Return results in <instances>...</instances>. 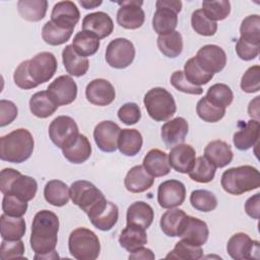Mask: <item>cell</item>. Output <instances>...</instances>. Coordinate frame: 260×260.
I'll list each match as a JSON object with an SVG mask.
<instances>
[{
	"instance_id": "816d5d0a",
	"label": "cell",
	"mask_w": 260,
	"mask_h": 260,
	"mask_svg": "<svg viewBox=\"0 0 260 260\" xmlns=\"http://www.w3.org/2000/svg\"><path fill=\"white\" fill-rule=\"evenodd\" d=\"M241 88L247 93H254L260 90V66L249 67L241 78Z\"/></svg>"
},
{
	"instance_id": "8d00e7d4",
	"label": "cell",
	"mask_w": 260,
	"mask_h": 260,
	"mask_svg": "<svg viewBox=\"0 0 260 260\" xmlns=\"http://www.w3.org/2000/svg\"><path fill=\"white\" fill-rule=\"evenodd\" d=\"M48 9V1L46 0H19L17 2V10L19 15L27 21L36 22L42 20Z\"/></svg>"
},
{
	"instance_id": "30bf717a",
	"label": "cell",
	"mask_w": 260,
	"mask_h": 260,
	"mask_svg": "<svg viewBox=\"0 0 260 260\" xmlns=\"http://www.w3.org/2000/svg\"><path fill=\"white\" fill-rule=\"evenodd\" d=\"M105 57L111 67L116 69L127 68L135 58L134 45L125 38L114 39L107 46Z\"/></svg>"
},
{
	"instance_id": "3957f363",
	"label": "cell",
	"mask_w": 260,
	"mask_h": 260,
	"mask_svg": "<svg viewBox=\"0 0 260 260\" xmlns=\"http://www.w3.org/2000/svg\"><path fill=\"white\" fill-rule=\"evenodd\" d=\"M220 184L225 192L239 196L260 187V174L248 165L231 168L222 173Z\"/></svg>"
},
{
	"instance_id": "4fadbf2b",
	"label": "cell",
	"mask_w": 260,
	"mask_h": 260,
	"mask_svg": "<svg viewBox=\"0 0 260 260\" xmlns=\"http://www.w3.org/2000/svg\"><path fill=\"white\" fill-rule=\"evenodd\" d=\"M226 251L228 254L235 260L258 258L259 242L252 240L245 233H237L228 241Z\"/></svg>"
},
{
	"instance_id": "e0dca14e",
	"label": "cell",
	"mask_w": 260,
	"mask_h": 260,
	"mask_svg": "<svg viewBox=\"0 0 260 260\" xmlns=\"http://www.w3.org/2000/svg\"><path fill=\"white\" fill-rule=\"evenodd\" d=\"M47 91L58 106H66L75 101L77 85L71 76L61 75L49 84Z\"/></svg>"
},
{
	"instance_id": "b9f144b4",
	"label": "cell",
	"mask_w": 260,
	"mask_h": 260,
	"mask_svg": "<svg viewBox=\"0 0 260 260\" xmlns=\"http://www.w3.org/2000/svg\"><path fill=\"white\" fill-rule=\"evenodd\" d=\"M205 98L212 105L225 109L233 103L234 93L228 84L215 83L207 89Z\"/></svg>"
},
{
	"instance_id": "9f6ffc18",
	"label": "cell",
	"mask_w": 260,
	"mask_h": 260,
	"mask_svg": "<svg viewBox=\"0 0 260 260\" xmlns=\"http://www.w3.org/2000/svg\"><path fill=\"white\" fill-rule=\"evenodd\" d=\"M13 79L15 84L21 89H31L38 86L28 73V60L22 61L16 67L13 73Z\"/></svg>"
},
{
	"instance_id": "e7e4bbea",
	"label": "cell",
	"mask_w": 260,
	"mask_h": 260,
	"mask_svg": "<svg viewBox=\"0 0 260 260\" xmlns=\"http://www.w3.org/2000/svg\"><path fill=\"white\" fill-rule=\"evenodd\" d=\"M103 2L102 1H87V0H80L79 4L84 8V9H93L98 6H100Z\"/></svg>"
},
{
	"instance_id": "4316f807",
	"label": "cell",
	"mask_w": 260,
	"mask_h": 260,
	"mask_svg": "<svg viewBox=\"0 0 260 260\" xmlns=\"http://www.w3.org/2000/svg\"><path fill=\"white\" fill-rule=\"evenodd\" d=\"M154 217L152 207L144 201H135L127 209L126 221L127 224H135L144 230H147Z\"/></svg>"
},
{
	"instance_id": "ba28073f",
	"label": "cell",
	"mask_w": 260,
	"mask_h": 260,
	"mask_svg": "<svg viewBox=\"0 0 260 260\" xmlns=\"http://www.w3.org/2000/svg\"><path fill=\"white\" fill-rule=\"evenodd\" d=\"M152 17V28L158 36L175 31L178 24V13L182 10V2L175 0H158Z\"/></svg>"
},
{
	"instance_id": "52a82bcc",
	"label": "cell",
	"mask_w": 260,
	"mask_h": 260,
	"mask_svg": "<svg viewBox=\"0 0 260 260\" xmlns=\"http://www.w3.org/2000/svg\"><path fill=\"white\" fill-rule=\"evenodd\" d=\"M143 104L149 117L157 122L169 120L177 111L172 93L164 87L149 89L144 95Z\"/></svg>"
},
{
	"instance_id": "83f0119b",
	"label": "cell",
	"mask_w": 260,
	"mask_h": 260,
	"mask_svg": "<svg viewBox=\"0 0 260 260\" xmlns=\"http://www.w3.org/2000/svg\"><path fill=\"white\" fill-rule=\"evenodd\" d=\"M142 166L152 177H164L171 171L168 154L157 148L150 149L145 154Z\"/></svg>"
},
{
	"instance_id": "d6986e66",
	"label": "cell",
	"mask_w": 260,
	"mask_h": 260,
	"mask_svg": "<svg viewBox=\"0 0 260 260\" xmlns=\"http://www.w3.org/2000/svg\"><path fill=\"white\" fill-rule=\"evenodd\" d=\"M86 100L95 106L105 107L112 104L116 98V91L113 84L104 78L91 80L85 88Z\"/></svg>"
},
{
	"instance_id": "8fae6325",
	"label": "cell",
	"mask_w": 260,
	"mask_h": 260,
	"mask_svg": "<svg viewBox=\"0 0 260 260\" xmlns=\"http://www.w3.org/2000/svg\"><path fill=\"white\" fill-rule=\"evenodd\" d=\"M58 62L51 52H41L28 60V73L38 84L49 81L57 71Z\"/></svg>"
},
{
	"instance_id": "e575fe53",
	"label": "cell",
	"mask_w": 260,
	"mask_h": 260,
	"mask_svg": "<svg viewBox=\"0 0 260 260\" xmlns=\"http://www.w3.org/2000/svg\"><path fill=\"white\" fill-rule=\"evenodd\" d=\"M44 197L51 205L61 207L68 203L70 198V189L63 181L51 180L45 185Z\"/></svg>"
},
{
	"instance_id": "f907efd6",
	"label": "cell",
	"mask_w": 260,
	"mask_h": 260,
	"mask_svg": "<svg viewBox=\"0 0 260 260\" xmlns=\"http://www.w3.org/2000/svg\"><path fill=\"white\" fill-rule=\"evenodd\" d=\"M203 13L211 20H223L231 13V3L226 0L217 1H203L202 9Z\"/></svg>"
},
{
	"instance_id": "c3c4849f",
	"label": "cell",
	"mask_w": 260,
	"mask_h": 260,
	"mask_svg": "<svg viewBox=\"0 0 260 260\" xmlns=\"http://www.w3.org/2000/svg\"><path fill=\"white\" fill-rule=\"evenodd\" d=\"M191 25L195 32L203 37H211L217 30V23L209 19L201 9H197L192 13Z\"/></svg>"
},
{
	"instance_id": "7dc6e473",
	"label": "cell",
	"mask_w": 260,
	"mask_h": 260,
	"mask_svg": "<svg viewBox=\"0 0 260 260\" xmlns=\"http://www.w3.org/2000/svg\"><path fill=\"white\" fill-rule=\"evenodd\" d=\"M196 113L198 117L204 122L215 123L224 117L225 109L212 105L204 96L198 101L196 106Z\"/></svg>"
},
{
	"instance_id": "6125c7cd",
	"label": "cell",
	"mask_w": 260,
	"mask_h": 260,
	"mask_svg": "<svg viewBox=\"0 0 260 260\" xmlns=\"http://www.w3.org/2000/svg\"><path fill=\"white\" fill-rule=\"evenodd\" d=\"M155 256L150 249L140 247L129 255V259H154Z\"/></svg>"
},
{
	"instance_id": "ffe728a7",
	"label": "cell",
	"mask_w": 260,
	"mask_h": 260,
	"mask_svg": "<svg viewBox=\"0 0 260 260\" xmlns=\"http://www.w3.org/2000/svg\"><path fill=\"white\" fill-rule=\"evenodd\" d=\"M79 18L80 12L76 4L72 1L57 2L52 9L51 21L62 28L73 30Z\"/></svg>"
},
{
	"instance_id": "94428289",
	"label": "cell",
	"mask_w": 260,
	"mask_h": 260,
	"mask_svg": "<svg viewBox=\"0 0 260 260\" xmlns=\"http://www.w3.org/2000/svg\"><path fill=\"white\" fill-rule=\"evenodd\" d=\"M245 211L246 213L254 218H259V212H260V193H256L255 195L251 196L247 199L245 203Z\"/></svg>"
},
{
	"instance_id": "f1b7e54d",
	"label": "cell",
	"mask_w": 260,
	"mask_h": 260,
	"mask_svg": "<svg viewBox=\"0 0 260 260\" xmlns=\"http://www.w3.org/2000/svg\"><path fill=\"white\" fill-rule=\"evenodd\" d=\"M62 62L67 73L72 76H83L89 67L87 58L82 57L76 53L72 45H67L62 51Z\"/></svg>"
},
{
	"instance_id": "9a60e30c",
	"label": "cell",
	"mask_w": 260,
	"mask_h": 260,
	"mask_svg": "<svg viewBox=\"0 0 260 260\" xmlns=\"http://www.w3.org/2000/svg\"><path fill=\"white\" fill-rule=\"evenodd\" d=\"M185 198L186 188L179 180L164 181L157 188V202L162 208H176L183 204Z\"/></svg>"
},
{
	"instance_id": "f546056e",
	"label": "cell",
	"mask_w": 260,
	"mask_h": 260,
	"mask_svg": "<svg viewBox=\"0 0 260 260\" xmlns=\"http://www.w3.org/2000/svg\"><path fill=\"white\" fill-rule=\"evenodd\" d=\"M90 222L100 231L108 232L117 223L119 218L118 206L108 201L101 209L88 216Z\"/></svg>"
},
{
	"instance_id": "7c38bea8",
	"label": "cell",
	"mask_w": 260,
	"mask_h": 260,
	"mask_svg": "<svg viewBox=\"0 0 260 260\" xmlns=\"http://www.w3.org/2000/svg\"><path fill=\"white\" fill-rule=\"evenodd\" d=\"M209 230L206 222L200 218L186 215L183 219L178 236L187 244L193 246H202L207 242Z\"/></svg>"
},
{
	"instance_id": "4dcf8cb0",
	"label": "cell",
	"mask_w": 260,
	"mask_h": 260,
	"mask_svg": "<svg viewBox=\"0 0 260 260\" xmlns=\"http://www.w3.org/2000/svg\"><path fill=\"white\" fill-rule=\"evenodd\" d=\"M119 244L122 248L132 253L147 244L146 232L138 225L127 224L120 234Z\"/></svg>"
},
{
	"instance_id": "5bb4252c",
	"label": "cell",
	"mask_w": 260,
	"mask_h": 260,
	"mask_svg": "<svg viewBox=\"0 0 260 260\" xmlns=\"http://www.w3.org/2000/svg\"><path fill=\"white\" fill-rule=\"evenodd\" d=\"M120 8L117 12V22L126 29H136L142 26L145 20L144 11L141 8L143 1L127 0L118 1Z\"/></svg>"
},
{
	"instance_id": "7bdbcfd3",
	"label": "cell",
	"mask_w": 260,
	"mask_h": 260,
	"mask_svg": "<svg viewBox=\"0 0 260 260\" xmlns=\"http://www.w3.org/2000/svg\"><path fill=\"white\" fill-rule=\"evenodd\" d=\"M216 168L205 157L196 158L192 170L188 173L191 180L198 183H209L214 179Z\"/></svg>"
},
{
	"instance_id": "6da1fadb",
	"label": "cell",
	"mask_w": 260,
	"mask_h": 260,
	"mask_svg": "<svg viewBox=\"0 0 260 260\" xmlns=\"http://www.w3.org/2000/svg\"><path fill=\"white\" fill-rule=\"evenodd\" d=\"M59 218L51 210H41L36 213L31 223L30 247L35 252V259L58 258L55 252L58 242Z\"/></svg>"
},
{
	"instance_id": "11a10c76",
	"label": "cell",
	"mask_w": 260,
	"mask_h": 260,
	"mask_svg": "<svg viewBox=\"0 0 260 260\" xmlns=\"http://www.w3.org/2000/svg\"><path fill=\"white\" fill-rule=\"evenodd\" d=\"M24 244L21 240H3L0 247V258L2 260L23 258Z\"/></svg>"
},
{
	"instance_id": "2e32d148",
	"label": "cell",
	"mask_w": 260,
	"mask_h": 260,
	"mask_svg": "<svg viewBox=\"0 0 260 260\" xmlns=\"http://www.w3.org/2000/svg\"><path fill=\"white\" fill-rule=\"evenodd\" d=\"M194 57L199 66L211 74L220 72L226 64L225 52L217 45L209 44L201 47Z\"/></svg>"
},
{
	"instance_id": "836d02e7",
	"label": "cell",
	"mask_w": 260,
	"mask_h": 260,
	"mask_svg": "<svg viewBox=\"0 0 260 260\" xmlns=\"http://www.w3.org/2000/svg\"><path fill=\"white\" fill-rule=\"evenodd\" d=\"M143 138L136 129H122L118 138V148L126 156L136 155L142 148Z\"/></svg>"
},
{
	"instance_id": "d6a6232c",
	"label": "cell",
	"mask_w": 260,
	"mask_h": 260,
	"mask_svg": "<svg viewBox=\"0 0 260 260\" xmlns=\"http://www.w3.org/2000/svg\"><path fill=\"white\" fill-rule=\"evenodd\" d=\"M58 107L47 90L38 91L29 99V110L31 114L41 119L52 116Z\"/></svg>"
},
{
	"instance_id": "91938a15",
	"label": "cell",
	"mask_w": 260,
	"mask_h": 260,
	"mask_svg": "<svg viewBox=\"0 0 260 260\" xmlns=\"http://www.w3.org/2000/svg\"><path fill=\"white\" fill-rule=\"evenodd\" d=\"M18 110L15 104L11 101H0V126L4 127L12 123L17 117Z\"/></svg>"
},
{
	"instance_id": "be15d7a7",
	"label": "cell",
	"mask_w": 260,
	"mask_h": 260,
	"mask_svg": "<svg viewBox=\"0 0 260 260\" xmlns=\"http://www.w3.org/2000/svg\"><path fill=\"white\" fill-rule=\"evenodd\" d=\"M259 98L256 96L253 101L250 102L249 107H248V113L251 119L259 121Z\"/></svg>"
},
{
	"instance_id": "7402d4cb",
	"label": "cell",
	"mask_w": 260,
	"mask_h": 260,
	"mask_svg": "<svg viewBox=\"0 0 260 260\" xmlns=\"http://www.w3.org/2000/svg\"><path fill=\"white\" fill-rule=\"evenodd\" d=\"M82 30L88 31L99 40L109 37L114 30V22L111 16L103 11L86 14L82 20Z\"/></svg>"
},
{
	"instance_id": "f5cc1de1",
	"label": "cell",
	"mask_w": 260,
	"mask_h": 260,
	"mask_svg": "<svg viewBox=\"0 0 260 260\" xmlns=\"http://www.w3.org/2000/svg\"><path fill=\"white\" fill-rule=\"evenodd\" d=\"M3 213L13 217H22L27 210V202L13 195H4L2 200Z\"/></svg>"
},
{
	"instance_id": "f35d334b",
	"label": "cell",
	"mask_w": 260,
	"mask_h": 260,
	"mask_svg": "<svg viewBox=\"0 0 260 260\" xmlns=\"http://www.w3.org/2000/svg\"><path fill=\"white\" fill-rule=\"evenodd\" d=\"M156 45L162 55L169 58H176L183 51V38L179 31L175 30L168 35L158 36Z\"/></svg>"
},
{
	"instance_id": "484cf974",
	"label": "cell",
	"mask_w": 260,
	"mask_h": 260,
	"mask_svg": "<svg viewBox=\"0 0 260 260\" xmlns=\"http://www.w3.org/2000/svg\"><path fill=\"white\" fill-rule=\"evenodd\" d=\"M204 156L215 167L224 168L233 160L232 147L222 140L210 141L204 148Z\"/></svg>"
},
{
	"instance_id": "bcb514c9",
	"label": "cell",
	"mask_w": 260,
	"mask_h": 260,
	"mask_svg": "<svg viewBox=\"0 0 260 260\" xmlns=\"http://www.w3.org/2000/svg\"><path fill=\"white\" fill-rule=\"evenodd\" d=\"M185 77L194 85L200 86L208 83L214 74L204 71L197 63L195 57L190 58L184 65Z\"/></svg>"
},
{
	"instance_id": "db71d44e",
	"label": "cell",
	"mask_w": 260,
	"mask_h": 260,
	"mask_svg": "<svg viewBox=\"0 0 260 260\" xmlns=\"http://www.w3.org/2000/svg\"><path fill=\"white\" fill-rule=\"evenodd\" d=\"M171 84L179 91H182L184 93L188 94H195L199 95L203 92V89L201 86H196L192 84L186 77L183 71L177 70L173 72L171 75Z\"/></svg>"
},
{
	"instance_id": "60d3db41",
	"label": "cell",
	"mask_w": 260,
	"mask_h": 260,
	"mask_svg": "<svg viewBox=\"0 0 260 260\" xmlns=\"http://www.w3.org/2000/svg\"><path fill=\"white\" fill-rule=\"evenodd\" d=\"M72 29L62 28L53 21H47L42 28V38L44 42L51 46H60L65 44L72 36Z\"/></svg>"
},
{
	"instance_id": "1f68e13d",
	"label": "cell",
	"mask_w": 260,
	"mask_h": 260,
	"mask_svg": "<svg viewBox=\"0 0 260 260\" xmlns=\"http://www.w3.org/2000/svg\"><path fill=\"white\" fill-rule=\"evenodd\" d=\"M62 152L68 161L80 165L89 158L91 154V145L85 135L79 134L72 144L62 149Z\"/></svg>"
},
{
	"instance_id": "d4e9b609",
	"label": "cell",
	"mask_w": 260,
	"mask_h": 260,
	"mask_svg": "<svg viewBox=\"0 0 260 260\" xmlns=\"http://www.w3.org/2000/svg\"><path fill=\"white\" fill-rule=\"evenodd\" d=\"M153 183L154 177H152L143 166H134L131 168L124 179L125 188L131 193H142L148 190Z\"/></svg>"
},
{
	"instance_id": "8992f818",
	"label": "cell",
	"mask_w": 260,
	"mask_h": 260,
	"mask_svg": "<svg viewBox=\"0 0 260 260\" xmlns=\"http://www.w3.org/2000/svg\"><path fill=\"white\" fill-rule=\"evenodd\" d=\"M68 249L71 256L77 260H94L100 256L101 243L91 230L77 228L70 233Z\"/></svg>"
},
{
	"instance_id": "5b68a950",
	"label": "cell",
	"mask_w": 260,
	"mask_h": 260,
	"mask_svg": "<svg viewBox=\"0 0 260 260\" xmlns=\"http://www.w3.org/2000/svg\"><path fill=\"white\" fill-rule=\"evenodd\" d=\"M70 198L87 216L93 214L108 201L100 189L85 180H78L71 184Z\"/></svg>"
},
{
	"instance_id": "6f0895ef",
	"label": "cell",
	"mask_w": 260,
	"mask_h": 260,
	"mask_svg": "<svg viewBox=\"0 0 260 260\" xmlns=\"http://www.w3.org/2000/svg\"><path fill=\"white\" fill-rule=\"evenodd\" d=\"M118 118L125 125H134L141 119V111L137 104L126 103L118 110Z\"/></svg>"
},
{
	"instance_id": "ee69618b",
	"label": "cell",
	"mask_w": 260,
	"mask_h": 260,
	"mask_svg": "<svg viewBox=\"0 0 260 260\" xmlns=\"http://www.w3.org/2000/svg\"><path fill=\"white\" fill-rule=\"evenodd\" d=\"M240 35L244 41L260 45V16L252 14L245 17L240 26Z\"/></svg>"
},
{
	"instance_id": "d590c367",
	"label": "cell",
	"mask_w": 260,
	"mask_h": 260,
	"mask_svg": "<svg viewBox=\"0 0 260 260\" xmlns=\"http://www.w3.org/2000/svg\"><path fill=\"white\" fill-rule=\"evenodd\" d=\"M26 231V224L22 217H13L3 213L0 216V232L3 240H20Z\"/></svg>"
},
{
	"instance_id": "680465c9",
	"label": "cell",
	"mask_w": 260,
	"mask_h": 260,
	"mask_svg": "<svg viewBox=\"0 0 260 260\" xmlns=\"http://www.w3.org/2000/svg\"><path fill=\"white\" fill-rule=\"evenodd\" d=\"M260 45H254L239 38L236 44V53L238 57L244 61L255 59L259 55Z\"/></svg>"
},
{
	"instance_id": "277c9868",
	"label": "cell",
	"mask_w": 260,
	"mask_h": 260,
	"mask_svg": "<svg viewBox=\"0 0 260 260\" xmlns=\"http://www.w3.org/2000/svg\"><path fill=\"white\" fill-rule=\"evenodd\" d=\"M0 190L3 195H13L18 199L28 202L32 200L38 191L37 181L20 172L6 168L0 173Z\"/></svg>"
},
{
	"instance_id": "7a4b0ae2",
	"label": "cell",
	"mask_w": 260,
	"mask_h": 260,
	"mask_svg": "<svg viewBox=\"0 0 260 260\" xmlns=\"http://www.w3.org/2000/svg\"><path fill=\"white\" fill-rule=\"evenodd\" d=\"M35 141L31 133L18 128L0 138V158L3 161L21 164L32 154Z\"/></svg>"
},
{
	"instance_id": "681fc988",
	"label": "cell",
	"mask_w": 260,
	"mask_h": 260,
	"mask_svg": "<svg viewBox=\"0 0 260 260\" xmlns=\"http://www.w3.org/2000/svg\"><path fill=\"white\" fill-rule=\"evenodd\" d=\"M203 257V250L201 246H193L183 242L182 240L176 243L174 249L166 256L171 259L183 260H198Z\"/></svg>"
},
{
	"instance_id": "603a6c76",
	"label": "cell",
	"mask_w": 260,
	"mask_h": 260,
	"mask_svg": "<svg viewBox=\"0 0 260 260\" xmlns=\"http://www.w3.org/2000/svg\"><path fill=\"white\" fill-rule=\"evenodd\" d=\"M188 122L182 117H176L166 122L160 129V137L167 148H172L185 141L188 134Z\"/></svg>"
},
{
	"instance_id": "cb8c5ba5",
	"label": "cell",
	"mask_w": 260,
	"mask_h": 260,
	"mask_svg": "<svg viewBox=\"0 0 260 260\" xmlns=\"http://www.w3.org/2000/svg\"><path fill=\"white\" fill-rule=\"evenodd\" d=\"M260 125L257 120H249L246 123H240L239 130L235 132L233 142L239 150H248L253 147L259 139Z\"/></svg>"
},
{
	"instance_id": "44dd1931",
	"label": "cell",
	"mask_w": 260,
	"mask_h": 260,
	"mask_svg": "<svg viewBox=\"0 0 260 260\" xmlns=\"http://www.w3.org/2000/svg\"><path fill=\"white\" fill-rule=\"evenodd\" d=\"M171 168L181 174H188L196 160V151L190 144L181 143L171 148L169 153Z\"/></svg>"
},
{
	"instance_id": "f6af8a7d",
	"label": "cell",
	"mask_w": 260,
	"mask_h": 260,
	"mask_svg": "<svg viewBox=\"0 0 260 260\" xmlns=\"http://www.w3.org/2000/svg\"><path fill=\"white\" fill-rule=\"evenodd\" d=\"M190 203L198 211L210 212L216 208L217 198L208 190L198 189L191 192Z\"/></svg>"
},
{
	"instance_id": "ab89813d",
	"label": "cell",
	"mask_w": 260,
	"mask_h": 260,
	"mask_svg": "<svg viewBox=\"0 0 260 260\" xmlns=\"http://www.w3.org/2000/svg\"><path fill=\"white\" fill-rule=\"evenodd\" d=\"M187 214L179 208H171L166 211L159 220V225L162 233L168 237H177L180 225Z\"/></svg>"
},
{
	"instance_id": "74e56055",
	"label": "cell",
	"mask_w": 260,
	"mask_h": 260,
	"mask_svg": "<svg viewBox=\"0 0 260 260\" xmlns=\"http://www.w3.org/2000/svg\"><path fill=\"white\" fill-rule=\"evenodd\" d=\"M72 47L78 55L86 58L98 52L100 48V40L88 31L80 30L74 36Z\"/></svg>"
},
{
	"instance_id": "9c48e42d",
	"label": "cell",
	"mask_w": 260,
	"mask_h": 260,
	"mask_svg": "<svg viewBox=\"0 0 260 260\" xmlns=\"http://www.w3.org/2000/svg\"><path fill=\"white\" fill-rule=\"evenodd\" d=\"M78 135V126L69 116H58L49 126V137L51 141L61 149L72 144Z\"/></svg>"
},
{
	"instance_id": "ac0fdd59",
	"label": "cell",
	"mask_w": 260,
	"mask_h": 260,
	"mask_svg": "<svg viewBox=\"0 0 260 260\" xmlns=\"http://www.w3.org/2000/svg\"><path fill=\"white\" fill-rule=\"evenodd\" d=\"M121 128L113 121H102L93 130V138L98 147L104 152H114L118 148Z\"/></svg>"
}]
</instances>
